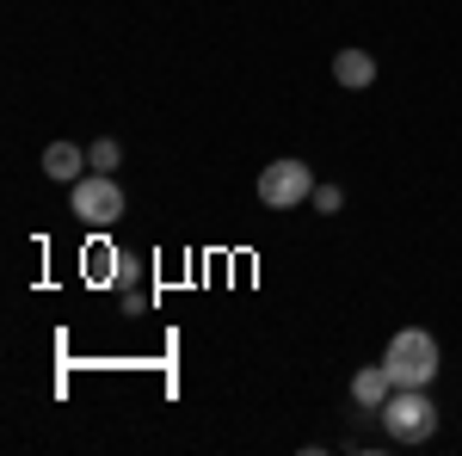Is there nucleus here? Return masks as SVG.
<instances>
[{"instance_id":"obj_1","label":"nucleus","mask_w":462,"mask_h":456,"mask_svg":"<svg viewBox=\"0 0 462 456\" xmlns=\"http://www.w3.org/2000/svg\"><path fill=\"white\" fill-rule=\"evenodd\" d=\"M383 364H389L394 388H431L438 377V340H431L426 327H401L383 351Z\"/></svg>"},{"instance_id":"obj_2","label":"nucleus","mask_w":462,"mask_h":456,"mask_svg":"<svg viewBox=\"0 0 462 456\" xmlns=\"http://www.w3.org/2000/svg\"><path fill=\"white\" fill-rule=\"evenodd\" d=\"M383 432H389L394 444H426L431 432H438V407H431L426 388H394L389 401H383Z\"/></svg>"},{"instance_id":"obj_3","label":"nucleus","mask_w":462,"mask_h":456,"mask_svg":"<svg viewBox=\"0 0 462 456\" xmlns=\"http://www.w3.org/2000/svg\"><path fill=\"white\" fill-rule=\"evenodd\" d=\"M315 198V167H302V161H272L265 173H259V204L265 210H296V204H309Z\"/></svg>"},{"instance_id":"obj_4","label":"nucleus","mask_w":462,"mask_h":456,"mask_svg":"<svg viewBox=\"0 0 462 456\" xmlns=\"http://www.w3.org/2000/svg\"><path fill=\"white\" fill-rule=\"evenodd\" d=\"M69 204H74V216H80L87 228H111V222L124 216V185H117L111 173H87V179H74Z\"/></svg>"},{"instance_id":"obj_5","label":"nucleus","mask_w":462,"mask_h":456,"mask_svg":"<svg viewBox=\"0 0 462 456\" xmlns=\"http://www.w3.org/2000/svg\"><path fill=\"white\" fill-rule=\"evenodd\" d=\"M394 395V377H389V364H364L352 377V401L357 407H370V414H383V401Z\"/></svg>"},{"instance_id":"obj_6","label":"nucleus","mask_w":462,"mask_h":456,"mask_svg":"<svg viewBox=\"0 0 462 456\" xmlns=\"http://www.w3.org/2000/svg\"><path fill=\"white\" fill-rule=\"evenodd\" d=\"M87 167H93V161H87V154H80L74 142H50V148H43V173H50V179H62V185L87 179Z\"/></svg>"},{"instance_id":"obj_7","label":"nucleus","mask_w":462,"mask_h":456,"mask_svg":"<svg viewBox=\"0 0 462 456\" xmlns=\"http://www.w3.org/2000/svg\"><path fill=\"white\" fill-rule=\"evenodd\" d=\"M333 80H339V87H370V80H376L370 50H339V56H333Z\"/></svg>"},{"instance_id":"obj_8","label":"nucleus","mask_w":462,"mask_h":456,"mask_svg":"<svg viewBox=\"0 0 462 456\" xmlns=\"http://www.w3.org/2000/svg\"><path fill=\"white\" fill-rule=\"evenodd\" d=\"M87 161H93V173H111V167L124 161V148H117V142H111V136H99V142H93V148H87Z\"/></svg>"},{"instance_id":"obj_9","label":"nucleus","mask_w":462,"mask_h":456,"mask_svg":"<svg viewBox=\"0 0 462 456\" xmlns=\"http://www.w3.org/2000/svg\"><path fill=\"white\" fill-rule=\"evenodd\" d=\"M309 204H315V210H339V204H346V191H339V185H315V198H309Z\"/></svg>"}]
</instances>
